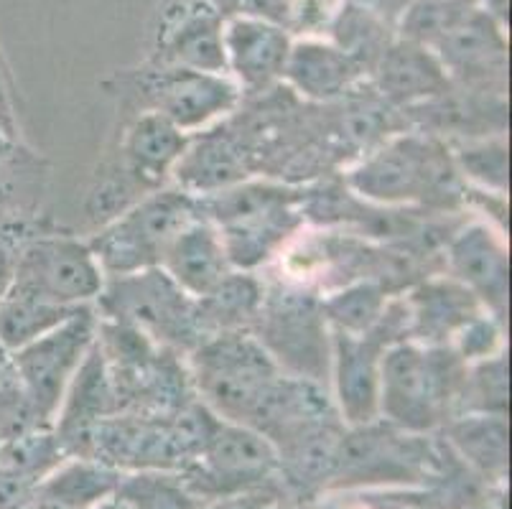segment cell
Masks as SVG:
<instances>
[{
    "instance_id": "8992f818",
    "label": "cell",
    "mask_w": 512,
    "mask_h": 509,
    "mask_svg": "<svg viewBox=\"0 0 512 509\" xmlns=\"http://www.w3.org/2000/svg\"><path fill=\"white\" fill-rule=\"evenodd\" d=\"M349 186L377 204H449L456 196V168L434 138L400 135L362 158Z\"/></svg>"
},
{
    "instance_id": "277c9868",
    "label": "cell",
    "mask_w": 512,
    "mask_h": 509,
    "mask_svg": "<svg viewBox=\"0 0 512 509\" xmlns=\"http://www.w3.org/2000/svg\"><path fill=\"white\" fill-rule=\"evenodd\" d=\"M250 334L283 375L329 387L332 329L321 311V296L309 286L273 283L265 288Z\"/></svg>"
},
{
    "instance_id": "8fae6325",
    "label": "cell",
    "mask_w": 512,
    "mask_h": 509,
    "mask_svg": "<svg viewBox=\"0 0 512 509\" xmlns=\"http://www.w3.org/2000/svg\"><path fill=\"white\" fill-rule=\"evenodd\" d=\"M278 471V451L255 428L222 420L194 464L179 471L199 499L260 489Z\"/></svg>"
},
{
    "instance_id": "603a6c76",
    "label": "cell",
    "mask_w": 512,
    "mask_h": 509,
    "mask_svg": "<svg viewBox=\"0 0 512 509\" xmlns=\"http://www.w3.org/2000/svg\"><path fill=\"white\" fill-rule=\"evenodd\" d=\"M74 311L77 308L54 306V303L39 301L34 296L6 288L0 296V342L6 349L16 352L23 344L34 342L36 336L62 324Z\"/></svg>"
},
{
    "instance_id": "4dcf8cb0",
    "label": "cell",
    "mask_w": 512,
    "mask_h": 509,
    "mask_svg": "<svg viewBox=\"0 0 512 509\" xmlns=\"http://www.w3.org/2000/svg\"><path fill=\"white\" fill-rule=\"evenodd\" d=\"M276 504V494L263 492L260 489H248V492L225 494V497H214L212 502L199 504L197 509H271Z\"/></svg>"
},
{
    "instance_id": "9c48e42d",
    "label": "cell",
    "mask_w": 512,
    "mask_h": 509,
    "mask_svg": "<svg viewBox=\"0 0 512 509\" xmlns=\"http://www.w3.org/2000/svg\"><path fill=\"white\" fill-rule=\"evenodd\" d=\"M408 339L406 303L390 301L383 319L367 334L352 336L332 331L334 405L344 426L360 428L380 418V364L390 344Z\"/></svg>"
},
{
    "instance_id": "4316f807",
    "label": "cell",
    "mask_w": 512,
    "mask_h": 509,
    "mask_svg": "<svg viewBox=\"0 0 512 509\" xmlns=\"http://www.w3.org/2000/svg\"><path fill=\"white\" fill-rule=\"evenodd\" d=\"M510 387H507V359L497 352L487 359L467 364L456 410L462 413L505 415Z\"/></svg>"
},
{
    "instance_id": "3957f363",
    "label": "cell",
    "mask_w": 512,
    "mask_h": 509,
    "mask_svg": "<svg viewBox=\"0 0 512 509\" xmlns=\"http://www.w3.org/2000/svg\"><path fill=\"white\" fill-rule=\"evenodd\" d=\"M189 377L197 400L217 418L253 428L283 377L250 331L209 336L189 352Z\"/></svg>"
},
{
    "instance_id": "e575fe53",
    "label": "cell",
    "mask_w": 512,
    "mask_h": 509,
    "mask_svg": "<svg viewBox=\"0 0 512 509\" xmlns=\"http://www.w3.org/2000/svg\"><path fill=\"white\" fill-rule=\"evenodd\" d=\"M271 509H276V504H273V507H271Z\"/></svg>"
},
{
    "instance_id": "484cf974",
    "label": "cell",
    "mask_w": 512,
    "mask_h": 509,
    "mask_svg": "<svg viewBox=\"0 0 512 509\" xmlns=\"http://www.w3.org/2000/svg\"><path fill=\"white\" fill-rule=\"evenodd\" d=\"M446 87V77L441 67L431 62L426 54L416 49L393 51L383 59V74H380V90L385 97L395 102L423 100L428 95H439Z\"/></svg>"
},
{
    "instance_id": "2e32d148",
    "label": "cell",
    "mask_w": 512,
    "mask_h": 509,
    "mask_svg": "<svg viewBox=\"0 0 512 509\" xmlns=\"http://www.w3.org/2000/svg\"><path fill=\"white\" fill-rule=\"evenodd\" d=\"M291 54L286 34L260 21H235L225 46V64L235 72L240 87L248 92L268 90L283 77Z\"/></svg>"
},
{
    "instance_id": "7c38bea8",
    "label": "cell",
    "mask_w": 512,
    "mask_h": 509,
    "mask_svg": "<svg viewBox=\"0 0 512 509\" xmlns=\"http://www.w3.org/2000/svg\"><path fill=\"white\" fill-rule=\"evenodd\" d=\"M148 97L153 112L164 115L169 123L189 135L235 110L240 87L225 74L181 67L161 74L151 84Z\"/></svg>"
},
{
    "instance_id": "44dd1931",
    "label": "cell",
    "mask_w": 512,
    "mask_h": 509,
    "mask_svg": "<svg viewBox=\"0 0 512 509\" xmlns=\"http://www.w3.org/2000/svg\"><path fill=\"white\" fill-rule=\"evenodd\" d=\"M286 74L291 84L311 100H334L352 87L357 67L352 56L321 44H304L288 54Z\"/></svg>"
},
{
    "instance_id": "5bb4252c",
    "label": "cell",
    "mask_w": 512,
    "mask_h": 509,
    "mask_svg": "<svg viewBox=\"0 0 512 509\" xmlns=\"http://www.w3.org/2000/svg\"><path fill=\"white\" fill-rule=\"evenodd\" d=\"M403 303L408 314V339L426 347H449L469 321L484 314L482 303L454 278L426 280L413 288Z\"/></svg>"
},
{
    "instance_id": "ac0fdd59",
    "label": "cell",
    "mask_w": 512,
    "mask_h": 509,
    "mask_svg": "<svg viewBox=\"0 0 512 509\" xmlns=\"http://www.w3.org/2000/svg\"><path fill=\"white\" fill-rule=\"evenodd\" d=\"M181 191L192 196H209L248 181L245 153L230 135H204L197 143L189 140L184 156L174 168Z\"/></svg>"
},
{
    "instance_id": "d4e9b609",
    "label": "cell",
    "mask_w": 512,
    "mask_h": 509,
    "mask_svg": "<svg viewBox=\"0 0 512 509\" xmlns=\"http://www.w3.org/2000/svg\"><path fill=\"white\" fill-rule=\"evenodd\" d=\"M454 446L477 469L500 476L507 466V423L505 415L464 413L449 426Z\"/></svg>"
},
{
    "instance_id": "ba28073f",
    "label": "cell",
    "mask_w": 512,
    "mask_h": 509,
    "mask_svg": "<svg viewBox=\"0 0 512 509\" xmlns=\"http://www.w3.org/2000/svg\"><path fill=\"white\" fill-rule=\"evenodd\" d=\"M95 342L97 311L95 306H82L59 326L11 352L23 398L44 426L54 423L69 382Z\"/></svg>"
},
{
    "instance_id": "52a82bcc",
    "label": "cell",
    "mask_w": 512,
    "mask_h": 509,
    "mask_svg": "<svg viewBox=\"0 0 512 509\" xmlns=\"http://www.w3.org/2000/svg\"><path fill=\"white\" fill-rule=\"evenodd\" d=\"M197 217V196L181 189H156L141 196V202L125 209L87 245L105 278L158 268L166 247Z\"/></svg>"
},
{
    "instance_id": "f1b7e54d",
    "label": "cell",
    "mask_w": 512,
    "mask_h": 509,
    "mask_svg": "<svg viewBox=\"0 0 512 509\" xmlns=\"http://www.w3.org/2000/svg\"><path fill=\"white\" fill-rule=\"evenodd\" d=\"M459 163L472 179L482 181L484 186L502 191L507 184V148L502 140L497 143H482V146L464 148L459 153Z\"/></svg>"
},
{
    "instance_id": "d6986e66",
    "label": "cell",
    "mask_w": 512,
    "mask_h": 509,
    "mask_svg": "<svg viewBox=\"0 0 512 509\" xmlns=\"http://www.w3.org/2000/svg\"><path fill=\"white\" fill-rule=\"evenodd\" d=\"M263 293L265 286L258 275L232 270L214 291L202 298H194L202 339L253 329L260 303H263Z\"/></svg>"
},
{
    "instance_id": "6da1fadb",
    "label": "cell",
    "mask_w": 512,
    "mask_h": 509,
    "mask_svg": "<svg viewBox=\"0 0 512 509\" xmlns=\"http://www.w3.org/2000/svg\"><path fill=\"white\" fill-rule=\"evenodd\" d=\"M304 199V191L291 186L240 181L217 194L199 196L197 207L220 232L232 270L253 273L301 230Z\"/></svg>"
},
{
    "instance_id": "ffe728a7",
    "label": "cell",
    "mask_w": 512,
    "mask_h": 509,
    "mask_svg": "<svg viewBox=\"0 0 512 509\" xmlns=\"http://www.w3.org/2000/svg\"><path fill=\"white\" fill-rule=\"evenodd\" d=\"M120 471L100 459H64L36 489V497L62 509H95L115 497Z\"/></svg>"
},
{
    "instance_id": "4fadbf2b",
    "label": "cell",
    "mask_w": 512,
    "mask_h": 509,
    "mask_svg": "<svg viewBox=\"0 0 512 509\" xmlns=\"http://www.w3.org/2000/svg\"><path fill=\"white\" fill-rule=\"evenodd\" d=\"M446 268L459 286L482 303L484 311H492L495 319L505 316L510 293L507 247L487 224H467L451 237L446 247Z\"/></svg>"
},
{
    "instance_id": "e0dca14e",
    "label": "cell",
    "mask_w": 512,
    "mask_h": 509,
    "mask_svg": "<svg viewBox=\"0 0 512 509\" xmlns=\"http://www.w3.org/2000/svg\"><path fill=\"white\" fill-rule=\"evenodd\" d=\"M186 146H189V135L169 123L164 115L151 110L143 112L141 118L130 125L123 151L128 171L136 176L138 184L156 191L174 174Z\"/></svg>"
},
{
    "instance_id": "83f0119b",
    "label": "cell",
    "mask_w": 512,
    "mask_h": 509,
    "mask_svg": "<svg viewBox=\"0 0 512 509\" xmlns=\"http://www.w3.org/2000/svg\"><path fill=\"white\" fill-rule=\"evenodd\" d=\"M64 459L62 443H59L57 433L51 426L31 428V431L21 433V436L11 438L0 451V466L11 469L16 474L29 476L34 482H44L51 471L57 469Z\"/></svg>"
},
{
    "instance_id": "7a4b0ae2",
    "label": "cell",
    "mask_w": 512,
    "mask_h": 509,
    "mask_svg": "<svg viewBox=\"0 0 512 509\" xmlns=\"http://www.w3.org/2000/svg\"><path fill=\"white\" fill-rule=\"evenodd\" d=\"M464 372L467 364L449 347L390 344L380 364V418L406 433L434 431L456 408Z\"/></svg>"
},
{
    "instance_id": "9a60e30c",
    "label": "cell",
    "mask_w": 512,
    "mask_h": 509,
    "mask_svg": "<svg viewBox=\"0 0 512 509\" xmlns=\"http://www.w3.org/2000/svg\"><path fill=\"white\" fill-rule=\"evenodd\" d=\"M161 268L192 298L207 296L232 273L220 232L202 214L186 224L166 247Z\"/></svg>"
},
{
    "instance_id": "30bf717a",
    "label": "cell",
    "mask_w": 512,
    "mask_h": 509,
    "mask_svg": "<svg viewBox=\"0 0 512 509\" xmlns=\"http://www.w3.org/2000/svg\"><path fill=\"white\" fill-rule=\"evenodd\" d=\"M105 273L87 242L46 235L26 240L18 250L8 288L62 308L95 306Z\"/></svg>"
},
{
    "instance_id": "cb8c5ba5",
    "label": "cell",
    "mask_w": 512,
    "mask_h": 509,
    "mask_svg": "<svg viewBox=\"0 0 512 509\" xmlns=\"http://www.w3.org/2000/svg\"><path fill=\"white\" fill-rule=\"evenodd\" d=\"M113 499L128 509H197L202 504L179 471L156 469L120 474Z\"/></svg>"
},
{
    "instance_id": "5b68a950",
    "label": "cell",
    "mask_w": 512,
    "mask_h": 509,
    "mask_svg": "<svg viewBox=\"0 0 512 509\" xmlns=\"http://www.w3.org/2000/svg\"><path fill=\"white\" fill-rule=\"evenodd\" d=\"M95 311L100 319L130 326L179 354H189L204 342L194 298L186 296L161 265L105 278Z\"/></svg>"
},
{
    "instance_id": "d6a6232c",
    "label": "cell",
    "mask_w": 512,
    "mask_h": 509,
    "mask_svg": "<svg viewBox=\"0 0 512 509\" xmlns=\"http://www.w3.org/2000/svg\"><path fill=\"white\" fill-rule=\"evenodd\" d=\"M18 400L26 398H23L21 385H18L16 367H13V354L11 349H6L3 342H0V408L18 403Z\"/></svg>"
},
{
    "instance_id": "f546056e",
    "label": "cell",
    "mask_w": 512,
    "mask_h": 509,
    "mask_svg": "<svg viewBox=\"0 0 512 509\" xmlns=\"http://www.w3.org/2000/svg\"><path fill=\"white\" fill-rule=\"evenodd\" d=\"M39 426H44V423L36 418L34 410L29 408L26 400H18V403L0 408V451H3V446H6L11 438L21 436V433Z\"/></svg>"
},
{
    "instance_id": "836d02e7",
    "label": "cell",
    "mask_w": 512,
    "mask_h": 509,
    "mask_svg": "<svg viewBox=\"0 0 512 509\" xmlns=\"http://www.w3.org/2000/svg\"><path fill=\"white\" fill-rule=\"evenodd\" d=\"M95 509H128V507H123V504H120L118 499H107V502L97 504Z\"/></svg>"
},
{
    "instance_id": "7402d4cb",
    "label": "cell",
    "mask_w": 512,
    "mask_h": 509,
    "mask_svg": "<svg viewBox=\"0 0 512 509\" xmlns=\"http://www.w3.org/2000/svg\"><path fill=\"white\" fill-rule=\"evenodd\" d=\"M388 303V288L372 280H357L329 296H321V311L332 331L360 336L383 319Z\"/></svg>"
},
{
    "instance_id": "1f68e13d",
    "label": "cell",
    "mask_w": 512,
    "mask_h": 509,
    "mask_svg": "<svg viewBox=\"0 0 512 509\" xmlns=\"http://www.w3.org/2000/svg\"><path fill=\"white\" fill-rule=\"evenodd\" d=\"M18 227H0V296L3 291L8 288L11 283V275H13V265H16L18 258V250L26 240L21 235H16Z\"/></svg>"
}]
</instances>
